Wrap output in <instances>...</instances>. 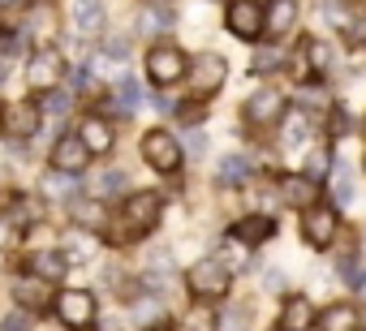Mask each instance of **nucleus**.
<instances>
[{"instance_id":"obj_22","label":"nucleus","mask_w":366,"mask_h":331,"mask_svg":"<svg viewBox=\"0 0 366 331\" xmlns=\"http://www.w3.org/2000/svg\"><path fill=\"white\" fill-rule=\"evenodd\" d=\"M319 331H357V322H362V314H357V305H349V301H336V305H327L319 318Z\"/></svg>"},{"instance_id":"obj_32","label":"nucleus","mask_w":366,"mask_h":331,"mask_svg":"<svg viewBox=\"0 0 366 331\" xmlns=\"http://www.w3.org/2000/svg\"><path fill=\"white\" fill-rule=\"evenodd\" d=\"M332 173V155H327V146H319V151H310V159H306V177L319 185L323 177Z\"/></svg>"},{"instance_id":"obj_1","label":"nucleus","mask_w":366,"mask_h":331,"mask_svg":"<svg viewBox=\"0 0 366 331\" xmlns=\"http://www.w3.org/2000/svg\"><path fill=\"white\" fill-rule=\"evenodd\" d=\"M164 215V198L159 190H138V194H125V207H121V228H129V237H147Z\"/></svg>"},{"instance_id":"obj_43","label":"nucleus","mask_w":366,"mask_h":331,"mask_svg":"<svg viewBox=\"0 0 366 331\" xmlns=\"http://www.w3.org/2000/svg\"><path fill=\"white\" fill-rule=\"evenodd\" d=\"M345 35H349V44H353V48H362V44H366V22L357 26V22L349 18V26H345Z\"/></svg>"},{"instance_id":"obj_16","label":"nucleus","mask_w":366,"mask_h":331,"mask_svg":"<svg viewBox=\"0 0 366 331\" xmlns=\"http://www.w3.org/2000/svg\"><path fill=\"white\" fill-rule=\"evenodd\" d=\"M233 237L246 241V245H263V241L276 237V215H267V211H250V215H242V220L233 224Z\"/></svg>"},{"instance_id":"obj_3","label":"nucleus","mask_w":366,"mask_h":331,"mask_svg":"<svg viewBox=\"0 0 366 331\" xmlns=\"http://www.w3.org/2000/svg\"><path fill=\"white\" fill-rule=\"evenodd\" d=\"M186 73H190V56L181 52L177 44H151V52H147V78H151V86H177Z\"/></svg>"},{"instance_id":"obj_17","label":"nucleus","mask_w":366,"mask_h":331,"mask_svg":"<svg viewBox=\"0 0 366 331\" xmlns=\"http://www.w3.org/2000/svg\"><path fill=\"white\" fill-rule=\"evenodd\" d=\"M61 254L69 258V267H86V263H95L99 241H95V233H91V228H69V233H65Z\"/></svg>"},{"instance_id":"obj_46","label":"nucleus","mask_w":366,"mask_h":331,"mask_svg":"<svg viewBox=\"0 0 366 331\" xmlns=\"http://www.w3.org/2000/svg\"><path fill=\"white\" fill-rule=\"evenodd\" d=\"M0 5H14V0H0Z\"/></svg>"},{"instance_id":"obj_25","label":"nucleus","mask_w":366,"mask_h":331,"mask_svg":"<svg viewBox=\"0 0 366 331\" xmlns=\"http://www.w3.org/2000/svg\"><path fill=\"white\" fill-rule=\"evenodd\" d=\"M246 250H250V245H246V241H237V237L229 233V241H220V250H216L212 258H220V263H224L229 271H237V267L246 271V267H250V258H246Z\"/></svg>"},{"instance_id":"obj_27","label":"nucleus","mask_w":366,"mask_h":331,"mask_svg":"<svg viewBox=\"0 0 366 331\" xmlns=\"http://www.w3.org/2000/svg\"><path fill=\"white\" fill-rule=\"evenodd\" d=\"M125 190H129V177H125L121 168L99 173V177H95V185H91V194H95V198H112V194H125Z\"/></svg>"},{"instance_id":"obj_8","label":"nucleus","mask_w":366,"mask_h":331,"mask_svg":"<svg viewBox=\"0 0 366 331\" xmlns=\"http://www.w3.org/2000/svg\"><path fill=\"white\" fill-rule=\"evenodd\" d=\"M224 31L242 44H254L267 35L263 26V5L259 0H229V9H224Z\"/></svg>"},{"instance_id":"obj_21","label":"nucleus","mask_w":366,"mask_h":331,"mask_svg":"<svg viewBox=\"0 0 366 331\" xmlns=\"http://www.w3.org/2000/svg\"><path fill=\"white\" fill-rule=\"evenodd\" d=\"M293 22H297V0H272V5L263 9V26L276 39H285L293 31Z\"/></svg>"},{"instance_id":"obj_2","label":"nucleus","mask_w":366,"mask_h":331,"mask_svg":"<svg viewBox=\"0 0 366 331\" xmlns=\"http://www.w3.org/2000/svg\"><path fill=\"white\" fill-rule=\"evenodd\" d=\"M138 146H142V159L151 163L155 173H164V177H172V173L181 168V159H186V146L172 138V129H159V125L147 129Z\"/></svg>"},{"instance_id":"obj_13","label":"nucleus","mask_w":366,"mask_h":331,"mask_svg":"<svg viewBox=\"0 0 366 331\" xmlns=\"http://www.w3.org/2000/svg\"><path fill=\"white\" fill-rule=\"evenodd\" d=\"M39 99L31 95V99H22V103H5V125L0 129H9L14 138H31L35 129H39Z\"/></svg>"},{"instance_id":"obj_4","label":"nucleus","mask_w":366,"mask_h":331,"mask_svg":"<svg viewBox=\"0 0 366 331\" xmlns=\"http://www.w3.org/2000/svg\"><path fill=\"white\" fill-rule=\"evenodd\" d=\"M190 91H194V99H212V95H220L224 91V82H229V61L220 56V52H203V56H190Z\"/></svg>"},{"instance_id":"obj_42","label":"nucleus","mask_w":366,"mask_h":331,"mask_svg":"<svg viewBox=\"0 0 366 331\" xmlns=\"http://www.w3.org/2000/svg\"><path fill=\"white\" fill-rule=\"evenodd\" d=\"M353 125H349V112H340V108H332V138H340V133H349Z\"/></svg>"},{"instance_id":"obj_36","label":"nucleus","mask_w":366,"mask_h":331,"mask_svg":"<svg viewBox=\"0 0 366 331\" xmlns=\"http://www.w3.org/2000/svg\"><path fill=\"white\" fill-rule=\"evenodd\" d=\"M31 327H35V318H31V310H26V305H22V310H14L5 322H0V331H31Z\"/></svg>"},{"instance_id":"obj_33","label":"nucleus","mask_w":366,"mask_h":331,"mask_svg":"<svg viewBox=\"0 0 366 331\" xmlns=\"http://www.w3.org/2000/svg\"><path fill=\"white\" fill-rule=\"evenodd\" d=\"M172 116H177L181 125H203V121H207V99H194V103H177V108H172Z\"/></svg>"},{"instance_id":"obj_19","label":"nucleus","mask_w":366,"mask_h":331,"mask_svg":"<svg viewBox=\"0 0 366 331\" xmlns=\"http://www.w3.org/2000/svg\"><path fill=\"white\" fill-rule=\"evenodd\" d=\"M78 138L91 146V155H108L112 142H117V133H112V125H108L104 116H86V121L78 125Z\"/></svg>"},{"instance_id":"obj_45","label":"nucleus","mask_w":366,"mask_h":331,"mask_svg":"<svg viewBox=\"0 0 366 331\" xmlns=\"http://www.w3.org/2000/svg\"><path fill=\"white\" fill-rule=\"evenodd\" d=\"M5 241H9V220L0 215V245H5Z\"/></svg>"},{"instance_id":"obj_39","label":"nucleus","mask_w":366,"mask_h":331,"mask_svg":"<svg viewBox=\"0 0 366 331\" xmlns=\"http://www.w3.org/2000/svg\"><path fill=\"white\" fill-rule=\"evenodd\" d=\"M99 56H108V61H129V39H108Z\"/></svg>"},{"instance_id":"obj_6","label":"nucleus","mask_w":366,"mask_h":331,"mask_svg":"<svg viewBox=\"0 0 366 331\" xmlns=\"http://www.w3.org/2000/svg\"><path fill=\"white\" fill-rule=\"evenodd\" d=\"M186 284H190V292H194L199 301H220V297H229V288H233V271H229L220 258H203V263L190 267Z\"/></svg>"},{"instance_id":"obj_23","label":"nucleus","mask_w":366,"mask_h":331,"mask_svg":"<svg viewBox=\"0 0 366 331\" xmlns=\"http://www.w3.org/2000/svg\"><path fill=\"white\" fill-rule=\"evenodd\" d=\"M276 129H280V146H285V151H297V146L310 142V121H306L302 112H285Z\"/></svg>"},{"instance_id":"obj_15","label":"nucleus","mask_w":366,"mask_h":331,"mask_svg":"<svg viewBox=\"0 0 366 331\" xmlns=\"http://www.w3.org/2000/svg\"><path fill=\"white\" fill-rule=\"evenodd\" d=\"M172 22H177L172 0H142V9H138V31L142 35H164V31H172Z\"/></svg>"},{"instance_id":"obj_44","label":"nucleus","mask_w":366,"mask_h":331,"mask_svg":"<svg viewBox=\"0 0 366 331\" xmlns=\"http://www.w3.org/2000/svg\"><path fill=\"white\" fill-rule=\"evenodd\" d=\"M263 288H267V292L285 288V275H280V271H267V275H263Z\"/></svg>"},{"instance_id":"obj_28","label":"nucleus","mask_w":366,"mask_h":331,"mask_svg":"<svg viewBox=\"0 0 366 331\" xmlns=\"http://www.w3.org/2000/svg\"><path fill=\"white\" fill-rule=\"evenodd\" d=\"M44 194H48V198H78L74 173H61V168H52V173L44 177Z\"/></svg>"},{"instance_id":"obj_20","label":"nucleus","mask_w":366,"mask_h":331,"mask_svg":"<svg viewBox=\"0 0 366 331\" xmlns=\"http://www.w3.org/2000/svg\"><path fill=\"white\" fill-rule=\"evenodd\" d=\"M65 271H69V258H65L61 250H35V254H31V275H39L44 284L65 280Z\"/></svg>"},{"instance_id":"obj_37","label":"nucleus","mask_w":366,"mask_h":331,"mask_svg":"<svg viewBox=\"0 0 366 331\" xmlns=\"http://www.w3.org/2000/svg\"><path fill=\"white\" fill-rule=\"evenodd\" d=\"M216 327H220V331H246V327H250V310H229Z\"/></svg>"},{"instance_id":"obj_14","label":"nucleus","mask_w":366,"mask_h":331,"mask_svg":"<svg viewBox=\"0 0 366 331\" xmlns=\"http://www.w3.org/2000/svg\"><path fill=\"white\" fill-rule=\"evenodd\" d=\"M315 305H310V297H302V292H293V297H285V305H280V318H276V327L280 331H310L315 327Z\"/></svg>"},{"instance_id":"obj_34","label":"nucleus","mask_w":366,"mask_h":331,"mask_svg":"<svg viewBox=\"0 0 366 331\" xmlns=\"http://www.w3.org/2000/svg\"><path fill=\"white\" fill-rule=\"evenodd\" d=\"M327 177H332V190H336L332 198H336V203H349V198H353V177H349V168L332 163V173H327Z\"/></svg>"},{"instance_id":"obj_41","label":"nucleus","mask_w":366,"mask_h":331,"mask_svg":"<svg viewBox=\"0 0 366 331\" xmlns=\"http://www.w3.org/2000/svg\"><path fill=\"white\" fill-rule=\"evenodd\" d=\"M302 103H306V108H327L332 99H327L319 86H306V91H302Z\"/></svg>"},{"instance_id":"obj_7","label":"nucleus","mask_w":366,"mask_h":331,"mask_svg":"<svg viewBox=\"0 0 366 331\" xmlns=\"http://www.w3.org/2000/svg\"><path fill=\"white\" fill-rule=\"evenodd\" d=\"M52 310H56L61 327H69V331H91L95 327V292H86V288L56 292L52 297Z\"/></svg>"},{"instance_id":"obj_38","label":"nucleus","mask_w":366,"mask_h":331,"mask_svg":"<svg viewBox=\"0 0 366 331\" xmlns=\"http://www.w3.org/2000/svg\"><path fill=\"white\" fill-rule=\"evenodd\" d=\"M181 146H186L190 155H207V146H212V142H207V133H203L199 125H190V133H186V142H181Z\"/></svg>"},{"instance_id":"obj_18","label":"nucleus","mask_w":366,"mask_h":331,"mask_svg":"<svg viewBox=\"0 0 366 331\" xmlns=\"http://www.w3.org/2000/svg\"><path fill=\"white\" fill-rule=\"evenodd\" d=\"M276 185H280V198H285L289 207H297V211H306L310 203H319V198H315V181H310L306 173H285Z\"/></svg>"},{"instance_id":"obj_26","label":"nucleus","mask_w":366,"mask_h":331,"mask_svg":"<svg viewBox=\"0 0 366 331\" xmlns=\"http://www.w3.org/2000/svg\"><path fill=\"white\" fill-rule=\"evenodd\" d=\"M297 56L315 69V73H323L327 65H332V48L323 44V39H302V48H297Z\"/></svg>"},{"instance_id":"obj_5","label":"nucleus","mask_w":366,"mask_h":331,"mask_svg":"<svg viewBox=\"0 0 366 331\" xmlns=\"http://www.w3.org/2000/svg\"><path fill=\"white\" fill-rule=\"evenodd\" d=\"M285 112H289V99H285L280 86H259V91L242 103V121H246L250 129H272V125H280Z\"/></svg>"},{"instance_id":"obj_12","label":"nucleus","mask_w":366,"mask_h":331,"mask_svg":"<svg viewBox=\"0 0 366 331\" xmlns=\"http://www.w3.org/2000/svg\"><path fill=\"white\" fill-rule=\"evenodd\" d=\"M69 22H74V31H78L82 39L104 35V26H108V9H104V0H74V5H69Z\"/></svg>"},{"instance_id":"obj_31","label":"nucleus","mask_w":366,"mask_h":331,"mask_svg":"<svg viewBox=\"0 0 366 331\" xmlns=\"http://www.w3.org/2000/svg\"><path fill=\"white\" fill-rule=\"evenodd\" d=\"M250 177V163L242 159V155H229L224 163H220V185H242Z\"/></svg>"},{"instance_id":"obj_40","label":"nucleus","mask_w":366,"mask_h":331,"mask_svg":"<svg viewBox=\"0 0 366 331\" xmlns=\"http://www.w3.org/2000/svg\"><path fill=\"white\" fill-rule=\"evenodd\" d=\"M267 69H280V52H259L254 56V73H267Z\"/></svg>"},{"instance_id":"obj_11","label":"nucleus","mask_w":366,"mask_h":331,"mask_svg":"<svg viewBox=\"0 0 366 331\" xmlns=\"http://www.w3.org/2000/svg\"><path fill=\"white\" fill-rule=\"evenodd\" d=\"M95 155H91V146L78 138V133H61L56 138V146H52V168H61V173H86V163H91Z\"/></svg>"},{"instance_id":"obj_24","label":"nucleus","mask_w":366,"mask_h":331,"mask_svg":"<svg viewBox=\"0 0 366 331\" xmlns=\"http://www.w3.org/2000/svg\"><path fill=\"white\" fill-rule=\"evenodd\" d=\"M69 215L78 220V228H104V198H69Z\"/></svg>"},{"instance_id":"obj_29","label":"nucleus","mask_w":366,"mask_h":331,"mask_svg":"<svg viewBox=\"0 0 366 331\" xmlns=\"http://www.w3.org/2000/svg\"><path fill=\"white\" fill-rule=\"evenodd\" d=\"M14 297H18L26 310H31V305H35V310H44V301H48V297H44V280H39V275L18 280V284H14Z\"/></svg>"},{"instance_id":"obj_30","label":"nucleus","mask_w":366,"mask_h":331,"mask_svg":"<svg viewBox=\"0 0 366 331\" xmlns=\"http://www.w3.org/2000/svg\"><path fill=\"white\" fill-rule=\"evenodd\" d=\"M216 322H220V318L207 310V301H199L190 314H181V322H177V327H181V331H216Z\"/></svg>"},{"instance_id":"obj_35","label":"nucleus","mask_w":366,"mask_h":331,"mask_svg":"<svg viewBox=\"0 0 366 331\" xmlns=\"http://www.w3.org/2000/svg\"><path fill=\"white\" fill-rule=\"evenodd\" d=\"M14 56H18V35H0V82L9 78V69H14Z\"/></svg>"},{"instance_id":"obj_10","label":"nucleus","mask_w":366,"mask_h":331,"mask_svg":"<svg viewBox=\"0 0 366 331\" xmlns=\"http://www.w3.org/2000/svg\"><path fill=\"white\" fill-rule=\"evenodd\" d=\"M336 228H340L336 207H327V203H310V207L302 211V241H306L310 250H327V245L336 241Z\"/></svg>"},{"instance_id":"obj_9","label":"nucleus","mask_w":366,"mask_h":331,"mask_svg":"<svg viewBox=\"0 0 366 331\" xmlns=\"http://www.w3.org/2000/svg\"><path fill=\"white\" fill-rule=\"evenodd\" d=\"M61 82H65V61H61V52L35 48L31 61H26V86H31L35 95H48V91H61Z\"/></svg>"}]
</instances>
